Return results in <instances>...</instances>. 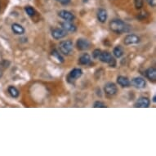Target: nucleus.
<instances>
[{"label": "nucleus", "mask_w": 156, "mask_h": 156, "mask_svg": "<svg viewBox=\"0 0 156 156\" xmlns=\"http://www.w3.org/2000/svg\"><path fill=\"white\" fill-rule=\"evenodd\" d=\"M109 29L112 30L113 32H115L116 34H123V33H128L130 31V29L131 26L125 23L124 21H123L119 19H115V20H113L109 22Z\"/></svg>", "instance_id": "nucleus-1"}, {"label": "nucleus", "mask_w": 156, "mask_h": 156, "mask_svg": "<svg viewBox=\"0 0 156 156\" xmlns=\"http://www.w3.org/2000/svg\"><path fill=\"white\" fill-rule=\"evenodd\" d=\"M99 60L101 62L108 64L110 67H115L116 66L115 59L113 57L111 53H109V52H101Z\"/></svg>", "instance_id": "nucleus-2"}, {"label": "nucleus", "mask_w": 156, "mask_h": 156, "mask_svg": "<svg viewBox=\"0 0 156 156\" xmlns=\"http://www.w3.org/2000/svg\"><path fill=\"white\" fill-rule=\"evenodd\" d=\"M60 52L63 55L69 56L73 51V43L71 40H65L61 42L59 44Z\"/></svg>", "instance_id": "nucleus-3"}, {"label": "nucleus", "mask_w": 156, "mask_h": 156, "mask_svg": "<svg viewBox=\"0 0 156 156\" xmlns=\"http://www.w3.org/2000/svg\"><path fill=\"white\" fill-rule=\"evenodd\" d=\"M82 75H83V70L79 68H75L69 73L67 76V80L69 83H73L80 78Z\"/></svg>", "instance_id": "nucleus-4"}, {"label": "nucleus", "mask_w": 156, "mask_h": 156, "mask_svg": "<svg viewBox=\"0 0 156 156\" xmlns=\"http://www.w3.org/2000/svg\"><path fill=\"white\" fill-rule=\"evenodd\" d=\"M104 92L108 96H115L118 92V87L114 83H107L104 87Z\"/></svg>", "instance_id": "nucleus-5"}, {"label": "nucleus", "mask_w": 156, "mask_h": 156, "mask_svg": "<svg viewBox=\"0 0 156 156\" xmlns=\"http://www.w3.org/2000/svg\"><path fill=\"white\" fill-rule=\"evenodd\" d=\"M91 44L89 41L86 38H80L76 42V47L79 51H86L90 48Z\"/></svg>", "instance_id": "nucleus-6"}, {"label": "nucleus", "mask_w": 156, "mask_h": 156, "mask_svg": "<svg viewBox=\"0 0 156 156\" xmlns=\"http://www.w3.org/2000/svg\"><path fill=\"white\" fill-rule=\"evenodd\" d=\"M67 35V31L62 28H56L53 29L52 30V36L53 38H55L56 40L61 39L63 38H65Z\"/></svg>", "instance_id": "nucleus-7"}, {"label": "nucleus", "mask_w": 156, "mask_h": 156, "mask_svg": "<svg viewBox=\"0 0 156 156\" xmlns=\"http://www.w3.org/2000/svg\"><path fill=\"white\" fill-rule=\"evenodd\" d=\"M140 42V38L138 35H128L125 36L124 39H123V43L125 45H132V44H137Z\"/></svg>", "instance_id": "nucleus-8"}, {"label": "nucleus", "mask_w": 156, "mask_h": 156, "mask_svg": "<svg viewBox=\"0 0 156 156\" xmlns=\"http://www.w3.org/2000/svg\"><path fill=\"white\" fill-rule=\"evenodd\" d=\"M150 105V101L149 98L145 97H140L137 102L135 103L134 107H137V108H148Z\"/></svg>", "instance_id": "nucleus-9"}, {"label": "nucleus", "mask_w": 156, "mask_h": 156, "mask_svg": "<svg viewBox=\"0 0 156 156\" xmlns=\"http://www.w3.org/2000/svg\"><path fill=\"white\" fill-rule=\"evenodd\" d=\"M132 85L134 86L136 88L142 89V88H145L146 86V82L141 77H136L132 80Z\"/></svg>", "instance_id": "nucleus-10"}, {"label": "nucleus", "mask_w": 156, "mask_h": 156, "mask_svg": "<svg viewBox=\"0 0 156 156\" xmlns=\"http://www.w3.org/2000/svg\"><path fill=\"white\" fill-rule=\"evenodd\" d=\"M58 16L63 20H65L66 21H73L75 19V15L72 13L66 11V10H61L58 13Z\"/></svg>", "instance_id": "nucleus-11"}, {"label": "nucleus", "mask_w": 156, "mask_h": 156, "mask_svg": "<svg viewBox=\"0 0 156 156\" xmlns=\"http://www.w3.org/2000/svg\"><path fill=\"white\" fill-rule=\"evenodd\" d=\"M61 26L63 30H65L66 31L69 32H75L77 30V28L74 24H72V21H65L64 22L61 23Z\"/></svg>", "instance_id": "nucleus-12"}, {"label": "nucleus", "mask_w": 156, "mask_h": 156, "mask_svg": "<svg viewBox=\"0 0 156 156\" xmlns=\"http://www.w3.org/2000/svg\"><path fill=\"white\" fill-rule=\"evenodd\" d=\"M12 30L15 35H23L25 32V28L20 24H17V23H14L12 25Z\"/></svg>", "instance_id": "nucleus-13"}, {"label": "nucleus", "mask_w": 156, "mask_h": 156, "mask_svg": "<svg viewBox=\"0 0 156 156\" xmlns=\"http://www.w3.org/2000/svg\"><path fill=\"white\" fill-rule=\"evenodd\" d=\"M117 84L121 86L122 87H130L131 85V82L129 81L127 77H124V76H119L117 78Z\"/></svg>", "instance_id": "nucleus-14"}, {"label": "nucleus", "mask_w": 156, "mask_h": 156, "mask_svg": "<svg viewBox=\"0 0 156 156\" xmlns=\"http://www.w3.org/2000/svg\"><path fill=\"white\" fill-rule=\"evenodd\" d=\"M91 61L92 60H91L90 55L87 54V53H84L79 57L78 63H79V65H82V66H87L91 63Z\"/></svg>", "instance_id": "nucleus-15"}, {"label": "nucleus", "mask_w": 156, "mask_h": 156, "mask_svg": "<svg viewBox=\"0 0 156 156\" xmlns=\"http://www.w3.org/2000/svg\"><path fill=\"white\" fill-rule=\"evenodd\" d=\"M97 20L101 22V23H105L108 17V14L105 9H100L97 12Z\"/></svg>", "instance_id": "nucleus-16"}, {"label": "nucleus", "mask_w": 156, "mask_h": 156, "mask_svg": "<svg viewBox=\"0 0 156 156\" xmlns=\"http://www.w3.org/2000/svg\"><path fill=\"white\" fill-rule=\"evenodd\" d=\"M146 75L150 81H155L156 79V69L154 67H150L146 71Z\"/></svg>", "instance_id": "nucleus-17"}, {"label": "nucleus", "mask_w": 156, "mask_h": 156, "mask_svg": "<svg viewBox=\"0 0 156 156\" xmlns=\"http://www.w3.org/2000/svg\"><path fill=\"white\" fill-rule=\"evenodd\" d=\"M123 47L121 46H116L115 48H114V50H113V54H114V56H115L116 58H120L123 56Z\"/></svg>", "instance_id": "nucleus-18"}, {"label": "nucleus", "mask_w": 156, "mask_h": 156, "mask_svg": "<svg viewBox=\"0 0 156 156\" xmlns=\"http://www.w3.org/2000/svg\"><path fill=\"white\" fill-rule=\"evenodd\" d=\"M7 91H8V93L11 95V97H14V98H17L19 97V95H20L18 89L14 86H10Z\"/></svg>", "instance_id": "nucleus-19"}, {"label": "nucleus", "mask_w": 156, "mask_h": 156, "mask_svg": "<svg viewBox=\"0 0 156 156\" xmlns=\"http://www.w3.org/2000/svg\"><path fill=\"white\" fill-rule=\"evenodd\" d=\"M51 54H52L53 58H55L59 63L64 62V58H63V56L60 54V52L57 50L54 49V50L52 51V53H51Z\"/></svg>", "instance_id": "nucleus-20"}, {"label": "nucleus", "mask_w": 156, "mask_h": 156, "mask_svg": "<svg viewBox=\"0 0 156 156\" xmlns=\"http://www.w3.org/2000/svg\"><path fill=\"white\" fill-rule=\"evenodd\" d=\"M25 11L26 14L28 15L29 16H35V10L30 6H26L25 7Z\"/></svg>", "instance_id": "nucleus-21"}, {"label": "nucleus", "mask_w": 156, "mask_h": 156, "mask_svg": "<svg viewBox=\"0 0 156 156\" xmlns=\"http://www.w3.org/2000/svg\"><path fill=\"white\" fill-rule=\"evenodd\" d=\"M134 3L137 9H140L144 5V0H134Z\"/></svg>", "instance_id": "nucleus-22"}, {"label": "nucleus", "mask_w": 156, "mask_h": 156, "mask_svg": "<svg viewBox=\"0 0 156 156\" xmlns=\"http://www.w3.org/2000/svg\"><path fill=\"white\" fill-rule=\"evenodd\" d=\"M94 107L95 108H106V104L102 102V101H97L95 103H94Z\"/></svg>", "instance_id": "nucleus-23"}, {"label": "nucleus", "mask_w": 156, "mask_h": 156, "mask_svg": "<svg viewBox=\"0 0 156 156\" xmlns=\"http://www.w3.org/2000/svg\"><path fill=\"white\" fill-rule=\"evenodd\" d=\"M101 52V51L100 49H95L92 52V58L93 59H99Z\"/></svg>", "instance_id": "nucleus-24"}, {"label": "nucleus", "mask_w": 156, "mask_h": 156, "mask_svg": "<svg viewBox=\"0 0 156 156\" xmlns=\"http://www.w3.org/2000/svg\"><path fill=\"white\" fill-rule=\"evenodd\" d=\"M56 1H57L58 3L62 4V5H68L71 2V0H56Z\"/></svg>", "instance_id": "nucleus-25"}, {"label": "nucleus", "mask_w": 156, "mask_h": 156, "mask_svg": "<svg viewBox=\"0 0 156 156\" xmlns=\"http://www.w3.org/2000/svg\"><path fill=\"white\" fill-rule=\"evenodd\" d=\"M147 2H148V3H149L151 7H155V0H147Z\"/></svg>", "instance_id": "nucleus-26"}, {"label": "nucleus", "mask_w": 156, "mask_h": 156, "mask_svg": "<svg viewBox=\"0 0 156 156\" xmlns=\"http://www.w3.org/2000/svg\"><path fill=\"white\" fill-rule=\"evenodd\" d=\"M2 76H3V71H2V70L0 69V78H2Z\"/></svg>", "instance_id": "nucleus-27"}, {"label": "nucleus", "mask_w": 156, "mask_h": 156, "mask_svg": "<svg viewBox=\"0 0 156 156\" xmlns=\"http://www.w3.org/2000/svg\"><path fill=\"white\" fill-rule=\"evenodd\" d=\"M153 101L155 102V103L156 102V97H155V96H154V97H153Z\"/></svg>", "instance_id": "nucleus-28"}]
</instances>
